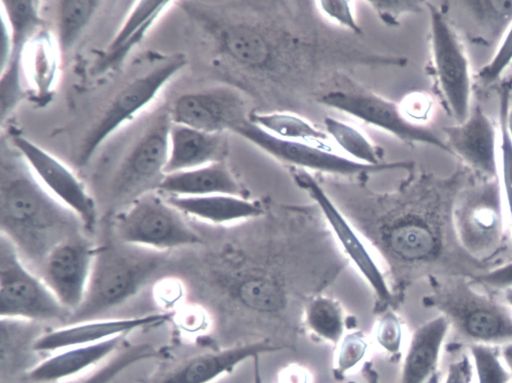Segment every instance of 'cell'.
Wrapping results in <instances>:
<instances>
[{
    "label": "cell",
    "mask_w": 512,
    "mask_h": 383,
    "mask_svg": "<svg viewBox=\"0 0 512 383\" xmlns=\"http://www.w3.org/2000/svg\"><path fill=\"white\" fill-rule=\"evenodd\" d=\"M304 319L317 337L338 344L344 336L345 319L341 305L327 296H318L306 306Z\"/></svg>",
    "instance_id": "cell-31"
},
{
    "label": "cell",
    "mask_w": 512,
    "mask_h": 383,
    "mask_svg": "<svg viewBox=\"0 0 512 383\" xmlns=\"http://www.w3.org/2000/svg\"><path fill=\"white\" fill-rule=\"evenodd\" d=\"M474 369L470 355L463 354L447 368L443 383H473Z\"/></svg>",
    "instance_id": "cell-43"
},
{
    "label": "cell",
    "mask_w": 512,
    "mask_h": 383,
    "mask_svg": "<svg viewBox=\"0 0 512 383\" xmlns=\"http://www.w3.org/2000/svg\"><path fill=\"white\" fill-rule=\"evenodd\" d=\"M95 247L81 236L54 247L40 269V277L71 314L81 305L89 282Z\"/></svg>",
    "instance_id": "cell-17"
},
{
    "label": "cell",
    "mask_w": 512,
    "mask_h": 383,
    "mask_svg": "<svg viewBox=\"0 0 512 383\" xmlns=\"http://www.w3.org/2000/svg\"><path fill=\"white\" fill-rule=\"evenodd\" d=\"M504 298H505L507 304L512 309V288H508V289L504 290Z\"/></svg>",
    "instance_id": "cell-50"
},
{
    "label": "cell",
    "mask_w": 512,
    "mask_h": 383,
    "mask_svg": "<svg viewBox=\"0 0 512 383\" xmlns=\"http://www.w3.org/2000/svg\"><path fill=\"white\" fill-rule=\"evenodd\" d=\"M367 350L368 342L363 333L355 331L344 335L338 343L334 362L335 374L344 376L358 366L365 358Z\"/></svg>",
    "instance_id": "cell-36"
},
{
    "label": "cell",
    "mask_w": 512,
    "mask_h": 383,
    "mask_svg": "<svg viewBox=\"0 0 512 383\" xmlns=\"http://www.w3.org/2000/svg\"><path fill=\"white\" fill-rule=\"evenodd\" d=\"M452 223L455 235L470 254L488 256L503 236L502 193L495 179L456 195Z\"/></svg>",
    "instance_id": "cell-12"
},
{
    "label": "cell",
    "mask_w": 512,
    "mask_h": 383,
    "mask_svg": "<svg viewBox=\"0 0 512 383\" xmlns=\"http://www.w3.org/2000/svg\"><path fill=\"white\" fill-rule=\"evenodd\" d=\"M226 152L227 139L224 134L172 123L165 174L224 161Z\"/></svg>",
    "instance_id": "cell-22"
},
{
    "label": "cell",
    "mask_w": 512,
    "mask_h": 383,
    "mask_svg": "<svg viewBox=\"0 0 512 383\" xmlns=\"http://www.w3.org/2000/svg\"><path fill=\"white\" fill-rule=\"evenodd\" d=\"M430 17L433 68L438 87L449 113L456 123L470 113L472 77L464 48L444 13L425 2Z\"/></svg>",
    "instance_id": "cell-11"
},
{
    "label": "cell",
    "mask_w": 512,
    "mask_h": 383,
    "mask_svg": "<svg viewBox=\"0 0 512 383\" xmlns=\"http://www.w3.org/2000/svg\"><path fill=\"white\" fill-rule=\"evenodd\" d=\"M325 132L348 158L366 165H381L383 151L356 127L327 116L323 121Z\"/></svg>",
    "instance_id": "cell-30"
},
{
    "label": "cell",
    "mask_w": 512,
    "mask_h": 383,
    "mask_svg": "<svg viewBox=\"0 0 512 383\" xmlns=\"http://www.w3.org/2000/svg\"><path fill=\"white\" fill-rule=\"evenodd\" d=\"M291 173L295 183L317 204L334 236L378 299L389 301L392 293L386 278L348 217L309 171L293 167Z\"/></svg>",
    "instance_id": "cell-14"
},
{
    "label": "cell",
    "mask_w": 512,
    "mask_h": 383,
    "mask_svg": "<svg viewBox=\"0 0 512 383\" xmlns=\"http://www.w3.org/2000/svg\"><path fill=\"white\" fill-rule=\"evenodd\" d=\"M308 371L298 365H291L285 368L280 374V383H309Z\"/></svg>",
    "instance_id": "cell-45"
},
{
    "label": "cell",
    "mask_w": 512,
    "mask_h": 383,
    "mask_svg": "<svg viewBox=\"0 0 512 383\" xmlns=\"http://www.w3.org/2000/svg\"><path fill=\"white\" fill-rule=\"evenodd\" d=\"M363 377L365 378L366 383H381L379 374L370 362L365 363L363 367Z\"/></svg>",
    "instance_id": "cell-46"
},
{
    "label": "cell",
    "mask_w": 512,
    "mask_h": 383,
    "mask_svg": "<svg viewBox=\"0 0 512 383\" xmlns=\"http://www.w3.org/2000/svg\"><path fill=\"white\" fill-rule=\"evenodd\" d=\"M477 383H511L512 374L502 360L497 346L473 343L469 346Z\"/></svg>",
    "instance_id": "cell-34"
},
{
    "label": "cell",
    "mask_w": 512,
    "mask_h": 383,
    "mask_svg": "<svg viewBox=\"0 0 512 383\" xmlns=\"http://www.w3.org/2000/svg\"><path fill=\"white\" fill-rule=\"evenodd\" d=\"M1 4L10 31L11 52L6 66L0 70V88L9 93H18L23 90L21 67L25 47L42 26L41 2L9 0Z\"/></svg>",
    "instance_id": "cell-21"
},
{
    "label": "cell",
    "mask_w": 512,
    "mask_h": 383,
    "mask_svg": "<svg viewBox=\"0 0 512 383\" xmlns=\"http://www.w3.org/2000/svg\"><path fill=\"white\" fill-rule=\"evenodd\" d=\"M125 336L58 351L27 373L29 383H52L77 375L109 357Z\"/></svg>",
    "instance_id": "cell-26"
},
{
    "label": "cell",
    "mask_w": 512,
    "mask_h": 383,
    "mask_svg": "<svg viewBox=\"0 0 512 383\" xmlns=\"http://www.w3.org/2000/svg\"><path fill=\"white\" fill-rule=\"evenodd\" d=\"M476 281L496 290L512 288V261L478 275Z\"/></svg>",
    "instance_id": "cell-42"
},
{
    "label": "cell",
    "mask_w": 512,
    "mask_h": 383,
    "mask_svg": "<svg viewBox=\"0 0 512 383\" xmlns=\"http://www.w3.org/2000/svg\"><path fill=\"white\" fill-rule=\"evenodd\" d=\"M511 99V86L504 84L499 92V168L500 188L512 228V139L505 123L506 108Z\"/></svg>",
    "instance_id": "cell-33"
},
{
    "label": "cell",
    "mask_w": 512,
    "mask_h": 383,
    "mask_svg": "<svg viewBox=\"0 0 512 383\" xmlns=\"http://www.w3.org/2000/svg\"><path fill=\"white\" fill-rule=\"evenodd\" d=\"M282 349L284 346L261 340L195 354L155 375L147 383H212L250 358Z\"/></svg>",
    "instance_id": "cell-19"
},
{
    "label": "cell",
    "mask_w": 512,
    "mask_h": 383,
    "mask_svg": "<svg viewBox=\"0 0 512 383\" xmlns=\"http://www.w3.org/2000/svg\"><path fill=\"white\" fill-rule=\"evenodd\" d=\"M170 112L156 116L126 154L112 183L118 200L132 198L157 190L165 176L172 126Z\"/></svg>",
    "instance_id": "cell-13"
},
{
    "label": "cell",
    "mask_w": 512,
    "mask_h": 383,
    "mask_svg": "<svg viewBox=\"0 0 512 383\" xmlns=\"http://www.w3.org/2000/svg\"><path fill=\"white\" fill-rule=\"evenodd\" d=\"M400 107L406 118L417 124L415 120L427 118L431 109V104L426 96L411 95L408 97V101L405 105H400Z\"/></svg>",
    "instance_id": "cell-44"
},
{
    "label": "cell",
    "mask_w": 512,
    "mask_h": 383,
    "mask_svg": "<svg viewBox=\"0 0 512 383\" xmlns=\"http://www.w3.org/2000/svg\"><path fill=\"white\" fill-rule=\"evenodd\" d=\"M450 326L471 344L512 342V309L463 282L448 284L430 298Z\"/></svg>",
    "instance_id": "cell-5"
},
{
    "label": "cell",
    "mask_w": 512,
    "mask_h": 383,
    "mask_svg": "<svg viewBox=\"0 0 512 383\" xmlns=\"http://www.w3.org/2000/svg\"><path fill=\"white\" fill-rule=\"evenodd\" d=\"M505 123L508 130V133L512 139V101L510 99V102L506 108L505 112Z\"/></svg>",
    "instance_id": "cell-48"
},
{
    "label": "cell",
    "mask_w": 512,
    "mask_h": 383,
    "mask_svg": "<svg viewBox=\"0 0 512 383\" xmlns=\"http://www.w3.org/2000/svg\"><path fill=\"white\" fill-rule=\"evenodd\" d=\"M170 319L168 313H153L131 318L89 319L62 326L39 336L33 342L36 352L60 351L66 348L99 343L145 327L161 325Z\"/></svg>",
    "instance_id": "cell-20"
},
{
    "label": "cell",
    "mask_w": 512,
    "mask_h": 383,
    "mask_svg": "<svg viewBox=\"0 0 512 383\" xmlns=\"http://www.w3.org/2000/svg\"><path fill=\"white\" fill-rule=\"evenodd\" d=\"M78 216L37 180L17 150L2 151L0 228L21 258L41 267L60 243L80 236Z\"/></svg>",
    "instance_id": "cell-2"
},
{
    "label": "cell",
    "mask_w": 512,
    "mask_h": 383,
    "mask_svg": "<svg viewBox=\"0 0 512 383\" xmlns=\"http://www.w3.org/2000/svg\"><path fill=\"white\" fill-rule=\"evenodd\" d=\"M155 356L156 350L152 345L146 343L133 345L79 383H110L134 364Z\"/></svg>",
    "instance_id": "cell-35"
},
{
    "label": "cell",
    "mask_w": 512,
    "mask_h": 383,
    "mask_svg": "<svg viewBox=\"0 0 512 383\" xmlns=\"http://www.w3.org/2000/svg\"><path fill=\"white\" fill-rule=\"evenodd\" d=\"M182 214L213 223L226 224L263 215L260 202L242 196L212 194L205 196H165Z\"/></svg>",
    "instance_id": "cell-27"
},
{
    "label": "cell",
    "mask_w": 512,
    "mask_h": 383,
    "mask_svg": "<svg viewBox=\"0 0 512 383\" xmlns=\"http://www.w3.org/2000/svg\"><path fill=\"white\" fill-rule=\"evenodd\" d=\"M374 336L377 344L389 354H397L401 350L403 328L400 320L392 311H387L378 320Z\"/></svg>",
    "instance_id": "cell-39"
},
{
    "label": "cell",
    "mask_w": 512,
    "mask_h": 383,
    "mask_svg": "<svg viewBox=\"0 0 512 383\" xmlns=\"http://www.w3.org/2000/svg\"><path fill=\"white\" fill-rule=\"evenodd\" d=\"M0 314L1 319L62 321L71 314L40 276L32 272L13 243L0 237Z\"/></svg>",
    "instance_id": "cell-7"
},
{
    "label": "cell",
    "mask_w": 512,
    "mask_h": 383,
    "mask_svg": "<svg viewBox=\"0 0 512 383\" xmlns=\"http://www.w3.org/2000/svg\"><path fill=\"white\" fill-rule=\"evenodd\" d=\"M186 64L185 54H172L120 89L85 135L77 157L78 165L88 163L102 143L146 107Z\"/></svg>",
    "instance_id": "cell-9"
},
{
    "label": "cell",
    "mask_w": 512,
    "mask_h": 383,
    "mask_svg": "<svg viewBox=\"0 0 512 383\" xmlns=\"http://www.w3.org/2000/svg\"><path fill=\"white\" fill-rule=\"evenodd\" d=\"M100 1L62 0L56 2L57 45L62 54L71 51L99 9Z\"/></svg>",
    "instance_id": "cell-29"
},
{
    "label": "cell",
    "mask_w": 512,
    "mask_h": 383,
    "mask_svg": "<svg viewBox=\"0 0 512 383\" xmlns=\"http://www.w3.org/2000/svg\"><path fill=\"white\" fill-rule=\"evenodd\" d=\"M512 383V382H511Z\"/></svg>",
    "instance_id": "cell-51"
},
{
    "label": "cell",
    "mask_w": 512,
    "mask_h": 383,
    "mask_svg": "<svg viewBox=\"0 0 512 383\" xmlns=\"http://www.w3.org/2000/svg\"><path fill=\"white\" fill-rule=\"evenodd\" d=\"M294 3L244 2L232 16L213 20L210 31L220 57L235 70L234 87L256 96L301 95L333 67L381 65L380 55H363L316 23L300 21Z\"/></svg>",
    "instance_id": "cell-1"
},
{
    "label": "cell",
    "mask_w": 512,
    "mask_h": 383,
    "mask_svg": "<svg viewBox=\"0 0 512 383\" xmlns=\"http://www.w3.org/2000/svg\"><path fill=\"white\" fill-rule=\"evenodd\" d=\"M315 4L317 5L320 13L331 22L349 31L353 35L362 34V28L360 27L351 6L352 1L322 0L316 1Z\"/></svg>",
    "instance_id": "cell-38"
},
{
    "label": "cell",
    "mask_w": 512,
    "mask_h": 383,
    "mask_svg": "<svg viewBox=\"0 0 512 383\" xmlns=\"http://www.w3.org/2000/svg\"><path fill=\"white\" fill-rule=\"evenodd\" d=\"M10 141L41 185L73 211L86 230H92L96 222V207L92 197L75 174L25 136L13 133Z\"/></svg>",
    "instance_id": "cell-16"
},
{
    "label": "cell",
    "mask_w": 512,
    "mask_h": 383,
    "mask_svg": "<svg viewBox=\"0 0 512 383\" xmlns=\"http://www.w3.org/2000/svg\"><path fill=\"white\" fill-rule=\"evenodd\" d=\"M444 141L452 155L486 177L498 174L497 134L493 122L480 105L472 106L467 118L444 127Z\"/></svg>",
    "instance_id": "cell-18"
},
{
    "label": "cell",
    "mask_w": 512,
    "mask_h": 383,
    "mask_svg": "<svg viewBox=\"0 0 512 383\" xmlns=\"http://www.w3.org/2000/svg\"><path fill=\"white\" fill-rule=\"evenodd\" d=\"M171 3V1L135 2L120 29L95 63L92 73L102 75L119 67Z\"/></svg>",
    "instance_id": "cell-24"
},
{
    "label": "cell",
    "mask_w": 512,
    "mask_h": 383,
    "mask_svg": "<svg viewBox=\"0 0 512 383\" xmlns=\"http://www.w3.org/2000/svg\"><path fill=\"white\" fill-rule=\"evenodd\" d=\"M160 263L156 254L97 247L84 299L71 317L80 321L94 319L123 304L146 285Z\"/></svg>",
    "instance_id": "cell-4"
},
{
    "label": "cell",
    "mask_w": 512,
    "mask_h": 383,
    "mask_svg": "<svg viewBox=\"0 0 512 383\" xmlns=\"http://www.w3.org/2000/svg\"><path fill=\"white\" fill-rule=\"evenodd\" d=\"M260 355H257L253 358L254 363V382L253 383H263L261 371H260Z\"/></svg>",
    "instance_id": "cell-49"
},
{
    "label": "cell",
    "mask_w": 512,
    "mask_h": 383,
    "mask_svg": "<svg viewBox=\"0 0 512 383\" xmlns=\"http://www.w3.org/2000/svg\"><path fill=\"white\" fill-rule=\"evenodd\" d=\"M233 133L249 141L273 158L291 167L314 170L328 175L357 177L359 179L385 171L414 169L411 161L385 162L381 165H366L340 155L324 147L306 142L280 139L271 135L248 119L235 127Z\"/></svg>",
    "instance_id": "cell-8"
},
{
    "label": "cell",
    "mask_w": 512,
    "mask_h": 383,
    "mask_svg": "<svg viewBox=\"0 0 512 383\" xmlns=\"http://www.w3.org/2000/svg\"><path fill=\"white\" fill-rule=\"evenodd\" d=\"M46 38L41 37V40L36 43V50L34 51L35 57L33 59V74L34 80L37 82V86L39 90L42 88H46V90L50 87L51 81L53 79V61L51 60L52 56L50 55V46H47Z\"/></svg>",
    "instance_id": "cell-41"
},
{
    "label": "cell",
    "mask_w": 512,
    "mask_h": 383,
    "mask_svg": "<svg viewBox=\"0 0 512 383\" xmlns=\"http://www.w3.org/2000/svg\"><path fill=\"white\" fill-rule=\"evenodd\" d=\"M438 188L422 176L407 181L396 195L386 196L394 208L388 218L384 216V233L404 260L429 263L441 254L444 223L452 215L455 198L443 199Z\"/></svg>",
    "instance_id": "cell-3"
},
{
    "label": "cell",
    "mask_w": 512,
    "mask_h": 383,
    "mask_svg": "<svg viewBox=\"0 0 512 383\" xmlns=\"http://www.w3.org/2000/svg\"><path fill=\"white\" fill-rule=\"evenodd\" d=\"M512 63V23L502 36L492 58L478 71L477 80L490 85L498 80Z\"/></svg>",
    "instance_id": "cell-37"
},
{
    "label": "cell",
    "mask_w": 512,
    "mask_h": 383,
    "mask_svg": "<svg viewBox=\"0 0 512 383\" xmlns=\"http://www.w3.org/2000/svg\"><path fill=\"white\" fill-rule=\"evenodd\" d=\"M248 120L266 132L280 139L306 142L324 147L328 135L305 118L289 111H251Z\"/></svg>",
    "instance_id": "cell-28"
},
{
    "label": "cell",
    "mask_w": 512,
    "mask_h": 383,
    "mask_svg": "<svg viewBox=\"0 0 512 383\" xmlns=\"http://www.w3.org/2000/svg\"><path fill=\"white\" fill-rule=\"evenodd\" d=\"M501 357L506 367L512 374V342H509L502 346L500 349Z\"/></svg>",
    "instance_id": "cell-47"
},
{
    "label": "cell",
    "mask_w": 512,
    "mask_h": 383,
    "mask_svg": "<svg viewBox=\"0 0 512 383\" xmlns=\"http://www.w3.org/2000/svg\"><path fill=\"white\" fill-rule=\"evenodd\" d=\"M250 113L244 92L218 86L183 94L174 102L170 116L175 124L224 134L233 132Z\"/></svg>",
    "instance_id": "cell-15"
},
{
    "label": "cell",
    "mask_w": 512,
    "mask_h": 383,
    "mask_svg": "<svg viewBox=\"0 0 512 383\" xmlns=\"http://www.w3.org/2000/svg\"><path fill=\"white\" fill-rule=\"evenodd\" d=\"M367 3L387 26H397L404 15L419 13L422 7V2L411 0H370Z\"/></svg>",
    "instance_id": "cell-40"
},
{
    "label": "cell",
    "mask_w": 512,
    "mask_h": 383,
    "mask_svg": "<svg viewBox=\"0 0 512 383\" xmlns=\"http://www.w3.org/2000/svg\"><path fill=\"white\" fill-rule=\"evenodd\" d=\"M317 101L331 109L352 116L366 124L381 129L409 144H425L449 154L443 138L432 129L411 122L399 104L365 89H330Z\"/></svg>",
    "instance_id": "cell-10"
},
{
    "label": "cell",
    "mask_w": 512,
    "mask_h": 383,
    "mask_svg": "<svg viewBox=\"0 0 512 383\" xmlns=\"http://www.w3.org/2000/svg\"><path fill=\"white\" fill-rule=\"evenodd\" d=\"M475 21L478 32L485 40L495 41L512 23V0L461 2Z\"/></svg>",
    "instance_id": "cell-32"
},
{
    "label": "cell",
    "mask_w": 512,
    "mask_h": 383,
    "mask_svg": "<svg viewBox=\"0 0 512 383\" xmlns=\"http://www.w3.org/2000/svg\"><path fill=\"white\" fill-rule=\"evenodd\" d=\"M181 214L161 193L150 191L135 198L118 216L115 231L122 243L153 251L200 243Z\"/></svg>",
    "instance_id": "cell-6"
},
{
    "label": "cell",
    "mask_w": 512,
    "mask_h": 383,
    "mask_svg": "<svg viewBox=\"0 0 512 383\" xmlns=\"http://www.w3.org/2000/svg\"><path fill=\"white\" fill-rule=\"evenodd\" d=\"M450 323L439 315L412 334L404 356L399 383H428L435 375Z\"/></svg>",
    "instance_id": "cell-23"
},
{
    "label": "cell",
    "mask_w": 512,
    "mask_h": 383,
    "mask_svg": "<svg viewBox=\"0 0 512 383\" xmlns=\"http://www.w3.org/2000/svg\"><path fill=\"white\" fill-rule=\"evenodd\" d=\"M157 191L166 196H242L243 191L225 160L190 170L165 174Z\"/></svg>",
    "instance_id": "cell-25"
}]
</instances>
